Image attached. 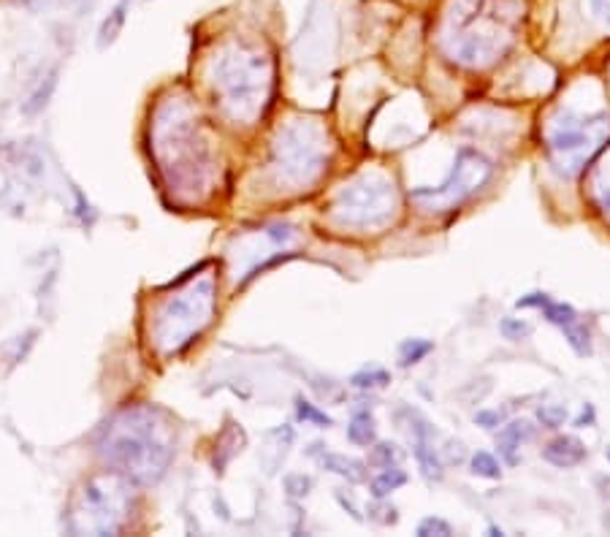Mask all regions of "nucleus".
Instances as JSON below:
<instances>
[{
    "label": "nucleus",
    "instance_id": "obj_1",
    "mask_svg": "<svg viewBox=\"0 0 610 537\" xmlns=\"http://www.w3.org/2000/svg\"><path fill=\"white\" fill-rule=\"evenodd\" d=\"M521 28L516 0H453L445 12L440 46L464 69H488L505 57Z\"/></svg>",
    "mask_w": 610,
    "mask_h": 537
},
{
    "label": "nucleus",
    "instance_id": "obj_11",
    "mask_svg": "<svg viewBox=\"0 0 610 537\" xmlns=\"http://www.w3.org/2000/svg\"><path fill=\"white\" fill-rule=\"evenodd\" d=\"M410 418L415 421L412 427V435H415V461L420 467V475L426 477L429 484H440L443 481V461H440V453L435 451L432 445V435L435 429L429 427V421H426L423 415L418 412H410Z\"/></svg>",
    "mask_w": 610,
    "mask_h": 537
},
{
    "label": "nucleus",
    "instance_id": "obj_28",
    "mask_svg": "<svg viewBox=\"0 0 610 537\" xmlns=\"http://www.w3.org/2000/svg\"><path fill=\"white\" fill-rule=\"evenodd\" d=\"M502 418L505 415L500 410H480V412H475V424L483 427V429H494V427L502 424Z\"/></svg>",
    "mask_w": 610,
    "mask_h": 537
},
{
    "label": "nucleus",
    "instance_id": "obj_5",
    "mask_svg": "<svg viewBox=\"0 0 610 537\" xmlns=\"http://www.w3.org/2000/svg\"><path fill=\"white\" fill-rule=\"evenodd\" d=\"M329 168V142L315 123H293L274 142L272 171L285 191L315 185Z\"/></svg>",
    "mask_w": 610,
    "mask_h": 537
},
{
    "label": "nucleus",
    "instance_id": "obj_6",
    "mask_svg": "<svg viewBox=\"0 0 610 537\" xmlns=\"http://www.w3.org/2000/svg\"><path fill=\"white\" fill-rule=\"evenodd\" d=\"M610 136V117L565 111L548 131V160L562 176H575Z\"/></svg>",
    "mask_w": 610,
    "mask_h": 537
},
{
    "label": "nucleus",
    "instance_id": "obj_20",
    "mask_svg": "<svg viewBox=\"0 0 610 537\" xmlns=\"http://www.w3.org/2000/svg\"><path fill=\"white\" fill-rule=\"evenodd\" d=\"M562 331H565L570 347H573L578 355H591V334H589V329H586L581 321L573 323V326H567V329H562Z\"/></svg>",
    "mask_w": 610,
    "mask_h": 537
},
{
    "label": "nucleus",
    "instance_id": "obj_14",
    "mask_svg": "<svg viewBox=\"0 0 610 537\" xmlns=\"http://www.w3.org/2000/svg\"><path fill=\"white\" fill-rule=\"evenodd\" d=\"M323 467L339 477H345L347 484H366V477H370V472H366V464L353 459V456H345V453H326L323 456Z\"/></svg>",
    "mask_w": 610,
    "mask_h": 537
},
{
    "label": "nucleus",
    "instance_id": "obj_21",
    "mask_svg": "<svg viewBox=\"0 0 610 537\" xmlns=\"http://www.w3.org/2000/svg\"><path fill=\"white\" fill-rule=\"evenodd\" d=\"M537 421L545 429H559L567 421V407L565 404H540L537 407Z\"/></svg>",
    "mask_w": 610,
    "mask_h": 537
},
{
    "label": "nucleus",
    "instance_id": "obj_34",
    "mask_svg": "<svg viewBox=\"0 0 610 537\" xmlns=\"http://www.w3.org/2000/svg\"><path fill=\"white\" fill-rule=\"evenodd\" d=\"M599 204H602V209L610 215V185L599 188Z\"/></svg>",
    "mask_w": 610,
    "mask_h": 537
},
{
    "label": "nucleus",
    "instance_id": "obj_24",
    "mask_svg": "<svg viewBox=\"0 0 610 537\" xmlns=\"http://www.w3.org/2000/svg\"><path fill=\"white\" fill-rule=\"evenodd\" d=\"M296 410H298V418L301 421H310V424H318V427H331V418L323 412V410H318L315 404H310L307 399H296Z\"/></svg>",
    "mask_w": 610,
    "mask_h": 537
},
{
    "label": "nucleus",
    "instance_id": "obj_26",
    "mask_svg": "<svg viewBox=\"0 0 610 537\" xmlns=\"http://www.w3.org/2000/svg\"><path fill=\"white\" fill-rule=\"evenodd\" d=\"M418 534H420V537H432V534H440V537H451V534H453V526H451L445 518L429 516V518H423V521L418 524Z\"/></svg>",
    "mask_w": 610,
    "mask_h": 537
},
{
    "label": "nucleus",
    "instance_id": "obj_8",
    "mask_svg": "<svg viewBox=\"0 0 610 537\" xmlns=\"http://www.w3.org/2000/svg\"><path fill=\"white\" fill-rule=\"evenodd\" d=\"M396 215V191L386 176L363 174L342 185L331 204V217L345 228H380Z\"/></svg>",
    "mask_w": 610,
    "mask_h": 537
},
{
    "label": "nucleus",
    "instance_id": "obj_35",
    "mask_svg": "<svg viewBox=\"0 0 610 537\" xmlns=\"http://www.w3.org/2000/svg\"><path fill=\"white\" fill-rule=\"evenodd\" d=\"M605 456H607V461H610V448H607V451H605Z\"/></svg>",
    "mask_w": 610,
    "mask_h": 537
},
{
    "label": "nucleus",
    "instance_id": "obj_27",
    "mask_svg": "<svg viewBox=\"0 0 610 537\" xmlns=\"http://www.w3.org/2000/svg\"><path fill=\"white\" fill-rule=\"evenodd\" d=\"M285 486H288V492L293 497H307L310 489H313V477H307V475H290L288 481H285Z\"/></svg>",
    "mask_w": 610,
    "mask_h": 537
},
{
    "label": "nucleus",
    "instance_id": "obj_9",
    "mask_svg": "<svg viewBox=\"0 0 610 537\" xmlns=\"http://www.w3.org/2000/svg\"><path fill=\"white\" fill-rule=\"evenodd\" d=\"M492 171H494L492 160H488L480 150L461 147L456 152L453 168L445 176V183L437 188H415L412 199L420 201L426 209H432V212L453 209L459 204H464L469 196H475L488 179H492Z\"/></svg>",
    "mask_w": 610,
    "mask_h": 537
},
{
    "label": "nucleus",
    "instance_id": "obj_12",
    "mask_svg": "<svg viewBox=\"0 0 610 537\" xmlns=\"http://www.w3.org/2000/svg\"><path fill=\"white\" fill-rule=\"evenodd\" d=\"M542 459L551 467L570 469L586 461V445L575 435H559L542 448Z\"/></svg>",
    "mask_w": 610,
    "mask_h": 537
},
{
    "label": "nucleus",
    "instance_id": "obj_25",
    "mask_svg": "<svg viewBox=\"0 0 610 537\" xmlns=\"http://www.w3.org/2000/svg\"><path fill=\"white\" fill-rule=\"evenodd\" d=\"M399 461V448L394 445V443H378L375 448H372V453H370V464H375V467H391V464H396Z\"/></svg>",
    "mask_w": 610,
    "mask_h": 537
},
{
    "label": "nucleus",
    "instance_id": "obj_10",
    "mask_svg": "<svg viewBox=\"0 0 610 537\" xmlns=\"http://www.w3.org/2000/svg\"><path fill=\"white\" fill-rule=\"evenodd\" d=\"M128 500L114 477H101L85 486L82 492V508L74 513L82 518L79 529H95V532H111L126 521Z\"/></svg>",
    "mask_w": 610,
    "mask_h": 537
},
{
    "label": "nucleus",
    "instance_id": "obj_32",
    "mask_svg": "<svg viewBox=\"0 0 610 537\" xmlns=\"http://www.w3.org/2000/svg\"><path fill=\"white\" fill-rule=\"evenodd\" d=\"M337 500H339V505H342V508H345V510H347L355 521H363V516L358 513V508H355V502H353L350 497H345L342 492H337Z\"/></svg>",
    "mask_w": 610,
    "mask_h": 537
},
{
    "label": "nucleus",
    "instance_id": "obj_15",
    "mask_svg": "<svg viewBox=\"0 0 610 537\" xmlns=\"http://www.w3.org/2000/svg\"><path fill=\"white\" fill-rule=\"evenodd\" d=\"M404 484H407V472L399 469L396 464H391V467H383V469H380V475L370 484V492H372L375 500H386L391 492H396V489L404 486Z\"/></svg>",
    "mask_w": 610,
    "mask_h": 537
},
{
    "label": "nucleus",
    "instance_id": "obj_22",
    "mask_svg": "<svg viewBox=\"0 0 610 537\" xmlns=\"http://www.w3.org/2000/svg\"><path fill=\"white\" fill-rule=\"evenodd\" d=\"M391 383V375L386 372V370H361V372H355L353 378H350V386H355V388H383V386H388Z\"/></svg>",
    "mask_w": 610,
    "mask_h": 537
},
{
    "label": "nucleus",
    "instance_id": "obj_7",
    "mask_svg": "<svg viewBox=\"0 0 610 537\" xmlns=\"http://www.w3.org/2000/svg\"><path fill=\"white\" fill-rule=\"evenodd\" d=\"M215 313V280L204 277L191 288L179 290L158 313L155 337L163 353H176L196 339Z\"/></svg>",
    "mask_w": 610,
    "mask_h": 537
},
{
    "label": "nucleus",
    "instance_id": "obj_18",
    "mask_svg": "<svg viewBox=\"0 0 610 537\" xmlns=\"http://www.w3.org/2000/svg\"><path fill=\"white\" fill-rule=\"evenodd\" d=\"M432 350H435V342H429V339H420V337L404 339L399 345V364L402 367H412V364L423 362V358L429 355Z\"/></svg>",
    "mask_w": 610,
    "mask_h": 537
},
{
    "label": "nucleus",
    "instance_id": "obj_19",
    "mask_svg": "<svg viewBox=\"0 0 610 537\" xmlns=\"http://www.w3.org/2000/svg\"><path fill=\"white\" fill-rule=\"evenodd\" d=\"M469 467H472V475L485 477V481H500V477H502V467H500L497 456H494V453H488V451L472 453Z\"/></svg>",
    "mask_w": 610,
    "mask_h": 537
},
{
    "label": "nucleus",
    "instance_id": "obj_3",
    "mask_svg": "<svg viewBox=\"0 0 610 537\" xmlns=\"http://www.w3.org/2000/svg\"><path fill=\"white\" fill-rule=\"evenodd\" d=\"M212 87L223 114L250 126L269 101L272 60L256 46L228 44L212 60Z\"/></svg>",
    "mask_w": 610,
    "mask_h": 537
},
{
    "label": "nucleus",
    "instance_id": "obj_29",
    "mask_svg": "<svg viewBox=\"0 0 610 537\" xmlns=\"http://www.w3.org/2000/svg\"><path fill=\"white\" fill-rule=\"evenodd\" d=\"M370 513H372V518L380 521V524H396V521H399V513H396L394 505H378V508H372Z\"/></svg>",
    "mask_w": 610,
    "mask_h": 537
},
{
    "label": "nucleus",
    "instance_id": "obj_16",
    "mask_svg": "<svg viewBox=\"0 0 610 537\" xmlns=\"http://www.w3.org/2000/svg\"><path fill=\"white\" fill-rule=\"evenodd\" d=\"M375 437H378V432H375V418H372V412L358 410V412L353 415L350 427H347V440H350L353 445H375Z\"/></svg>",
    "mask_w": 610,
    "mask_h": 537
},
{
    "label": "nucleus",
    "instance_id": "obj_31",
    "mask_svg": "<svg viewBox=\"0 0 610 537\" xmlns=\"http://www.w3.org/2000/svg\"><path fill=\"white\" fill-rule=\"evenodd\" d=\"M545 302H548V293H529V296L518 298V305H516V307H518V310H521V307H524V310H526V307H537V310H540Z\"/></svg>",
    "mask_w": 610,
    "mask_h": 537
},
{
    "label": "nucleus",
    "instance_id": "obj_4",
    "mask_svg": "<svg viewBox=\"0 0 610 537\" xmlns=\"http://www.w3.org/2000/svg\"><path fill=\"white\" fill-rule=\"evenodd\" d=\"M168 119H160L158 131V152L160 166L171 179V188L188 191L199 199L212 176V150L207 136L201 134L199 119L191 117L188 106H168Z\"/></svg>",
    "mask_w": 610,
    "mask_h": 537
},
{
    "label": "nucleus",
    "instance_id": "obj_30",
    "mask_svg": "<svg viewBox=\"0 0 610 537\" xmlns=\"http://www.w3.org/2000/svg\"><path fill=\"white\" fill-rule=\"evenodd\" d=\"M591 4V14L605 25V28H610V0H589Z\"/></svg>",
    "mask_w": 610,
    "mask_h": 537
},
{
    "label": "nucleus",
    "instance_id": "obj_2",
    "mask_svg": "<svg viewBox=\"0 0 610 537\" xmlns=\"http://www.w3.org/2000/svg\"><path fill=\"white\" fill-rule=\"evenodd\" d=\"M160 418L163 415L150 407L122 412L103 443L106 461L134 481H158L174 459L171 429Z\"/></svg>",
    "mask_w": 610,
    "mask_h": 537
},
{
    "label": "nucleus",
    "instance_id": "obj_17",
    "mask_svg": "<svg viewBox=\"0 0 610 537\" xmlns=\"http://www.w3.org/2000/svg\"><path fill=\"white\" fill-rule=\"evenodd\" d=\"M540 313H542V318H545L548 323H554V326H559V329H567V326H573V323L581 321L578 313H575V307H570V305H565V302H551V298H548V302L540 307Z\"/></svg>",
    "mask_w": 610,
    "mask_h": 537
},
{
    "label": "nucleus",
    "instance_id": "obj_33",
    "mask_svg": "<svg viewBox=\"0 0 610 537\" xmlns=\"http://www.w3.org/2000/svg\"><path fill=\"white\" fill-rule=\"evenodd\" d=\"M591 424H594V407H591V404H586V407H583V412L578 415L575 427H578V429H583V427H591Z\"/></svg>",
    "mask_w": 610,
    "mask_h": 537
},
{
    "label": "nucleus",
    "instance_id": "obj_23",
    "mask_svg": "<svg viewBox=\"0 0 610 537\" xmlns=\"http://www.w3.org/2000/svg\"><path fill=\"white\" fill-rule=\"evenodd\" d=\"M500 331H502L505 339L521 342V339H529V337H532L534 326H532L529 321H524V318H505V321L500 323Z\"/></svg>",
    "mask_w": 610,
    "mask_h": 537
},
{
    "label": "nucleus",
    "instance_id": "obj_13",
    "mask_svg": "<svg viewBox=\"0 0 610 537\" xmlns=\"http://www.w3.org/2000/svg\"><path fill=\"white\" fill-rule=\"evenodd\" d=\"M529 437H532V427H529L526 421H513V424H508V427L497 435L500 456H502L510 467H516V464H518V448H521V443L529 440Z\"/></svg>",
    "mask_w": 610,
    "mask_h": 537
}]
</instances>
